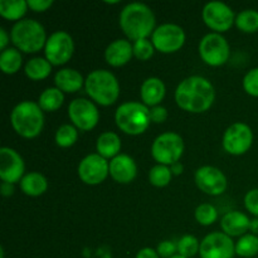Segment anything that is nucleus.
I'll return each instance as SVG.
<instances>
[{"mask_svg": "<svg viewBox=\"0 0 258 258\" xmlns=\"http://www.w3.org/2000/svg\"><path fill=\"white\" fill-rule=\"evenodd\" d=\"M216 92L207 78L191 76L179 83L175 91V101L183 110L189 112H203L213 103Z\"/></svg>", "mask_w": 258, "mask_h": 258, "instance_id": "f257e3e1", "label": "nucleus"}, {"mask_svg": "<svg viewBox=\"0 0 258 258\" xmlns=\"http://www.w3.org/2000/svg\"><path fill=\"white\" fill-rule=\"evenodd\" d=\"M120 25L123 33L136 42L151 34L155 27V15L148 5L130 3L121 10Z\"/></svg>", "mask_w": 258, "mask_h": 258, "instance_id": "f03ea898", "label": "nucleus"}, {"mask_svg": "<svg viewBox=\"0 0 258 258\" xmlns=\"http://www.w3.org/2000/svg\"><path fill=\"white\" fill-rule=\"evenodd\" d=\"M12 125L14 130L23 138H35L39 135L44 125L43 111L38 103L23 101L12 111Z\"/></svg>", "mask_w": 258, "mask_h": 258, "instance_id": "7ed1b4c3", "label": "nucleus"}, {"mask_svg": "<svg viewBox=\"0 0 258 258\" xmlns=\"http://www.w3.org/2000/svg\"><path fill=\"white\" fill-rule=\"evenodd\" d=\"M86 91L92 100L103 106L112 105L120 93L117 78L106 70H96L87 76L85 81Z\"/></svg>", "mask_w": 258, "mask_h": 258, "instance_id": "20e7f679", "label": "nucleus"}, {"mask_svg": "<svg viewBox=\"0 0 258 258\" xmlns=\"http://www.w3.org/2000/svg\"><path fill=\"white\" fill-rule=\"evenodd\" d=\"M12 42L25 53H34L47 43L45 30L39 22L34 19H20L13 25Z\"/></svg>", "mask_w": 258, "mask_h": 258, "instance_id": "39448f33", "label": "nucleus"}, {"mask_svg": "<svg viewBox=\"0 0 258 258\" xmlns=\"http://www.w3.org/2000/svg\"><path fill=\"white\" fill-rule=\"evenodd\" d=\"M115 120L118 127L128 135H139L150 123V110L140 102H125L116 110Z\"/></svg>", "mask_w": 258, "mask_h": 258, "instance_id": "423d86ee", "label": "nucleus"}, {"mask_svg": "<svg viewBox=\"0 0 258 258\" xmlns=\"http://www.w3.org/2000/svg\"><path fill=\"white\" fill-rule=\"evenodd\" d=\"M184 151V141L175 133H164L154 140L151 154L159 164L173 165L178 163Z\"/></svg>", "mask_w": 258, "mask_h": 258, "instance_id": "0eeeda50", "label": "nucleus"}, {"mask_svg": "<svg viewBox=\"0 0 258 258\" xmlns=\"http://www.w3.org/2000/svg\"><path fill=\"white\" fill-rule=\"evenodd\" d=\"M199 54L209 66H221L229 58V45L219 33H208L199 43Z\"/></svg>", "mask_w": 258, "mask_h": 258, "instance_id": "6e6552de", "label": "nucleus"}, {"mask_svg": "<svg viewBox=\"0 0 258 258\" xmlns=\"http://www.w3.org/2000/svg\"><path fill=\"white\" fill-rule=\"evenodd\" d=\"M75 50V43L67 32L58 30L50 34L45 43V57L50 64L59 66L70 60Z\"/></svg>", "mask_w": 258, "mask_h": 258, "instance_id": "1a4fd4ad", "label": "nucleus"}, {"mask_svg": "<svg viewBox=\"0 0 258 258\" xmlns=\"http://www.w3.org/2000/svg\"><path fill=\"white\" fill-rule=\"evenodd\" d=\"M199 254L201 258H233L236 246L228 234L213 232L202 241Z\"/></svg>", "mask_w": 258, "mask_h": 258, "instance_id": "9d476101", "label": "nucleus"}, {"mask_svg": "<svg viewBox=\"0 0 258 258\" xmlns=\"http://www.w3.org/2000/svg\"><path fill=\"white\" fill-rule=\"evenodd\" d=\"M185 42V33L178 24H161L153 33V44L158 50L164 53L175 52L180 49Z\"/></svg>", "mask_w": 258, "mask_h": 258, "instance_id": "9b49d317", "label": "nucleus"}, {"mask_svg": "<svg viewBox=\"0 0 258 258\" xmlns=\"http://www.w3.org/2000/svg\"><path fill=\"white\" fill-rule=\"evenodd\" d=\"M253 133L246 123L236 122L229 126L223 136V148L233 155L244 154L252 145Z\"/></svg>", "mask_w": 258, "mask_h": 258, "instance_id": "f8f14e48", "label": "nucleus"}, {"mask_svg": "<svg viewBox=\"0 0 258 258\" xmlns=\"http://www.w3.org/2000/svg\"><path fill=\"white\" fill-rule=\"evenodd\" d=\"M68 115L71 121L81 130H91L96 126L100 118L95 103L86 98H76L68 106Z\"/></svg>", "mask_w": 258, "mask_h": 258, "instance_id": "ddd939ff", "label": "nucleus"}, {"mask_svg": "<svg viewBox=\"0 0 258 258\" xmlns=\"http://www.w3.org/2000/svg\"><path fill=\"white\" fill-rule=\"evenodd\" d=\"M108 173H110V163H107V160L100 154H90L83 158L78 165V175L81 180L91 185L105 180Z\"/></svg>", "mask_w": 258, "mask_h": 258, "instance_id": "4468645a", "label": "nucleus"}, {"mask_svg": "<svg viewBox=\"0 0 258 258\" xmlns=\"http://www.w3.org/2000/svg\"><path fill=\"white\" fill-rule=\"evenodd\" d=\"M203 20L217 32H226L236 22L233 10L222 2L207 3L203 9Z\"/></svg>", "mask_w": 258, "mask_h": 258, "instance_id": "2eb2a0df", "label": "nucleus"}, {"mask_svg": "<svg viewBox=\"0 0 258 258\" xmlns=\"http://www.w3.org/2000/svg\"><path fill=\"white\" fill-rule=\"evenodd\" d=\"M196 183L202 191L219 196L227 189V178L214 166H202L196 171Z\"/></svg>", "mask_w": 258, "mask_h": 258, "instance_id": "dca6fc26", "label": "nucleus"}, {"mask_svg": "<svg viewBox=\"0 0 258 258\" xmlns=\"http://www.w3.org/2000/svg\"><path fill=\"white\" fill-rule=\"evenodd\" d=\"M24 168L22 156L14 149H0V178L3 179V181L10 184L17 183L22 178Z\"/></svg>", "mask_w": 258, "mask_h": 258, "instance_id": "f3484780", "label": "nucleus"}, {"mask_svg": "<svg viewBox=\"0 0 258 258\" xmlns=\"http://www.w3.org/2000/svg\"><path fill=\"white\" fill-rule=\"evenodd\" d=\"M136 164L126 154H118L110 161V174L118 183H130L136 176Z\"/></svg>", "mask_w": 258, "mask_h": 258, "instance_id": "a211bd4d", "label": "nucleus"}, {"mask_svg": "<svg viewBox=\"0 0 258 258\" xmlns=\"http://www.w3.org/2000/svg\"><path fill=\"white\" fill-rule=\"evenodd\" d=\"M134 54V47L128 40L116 39L106 48L105 58L108 64L118 67L130 60Z\"/></svg>", "mask_w": 258, "mask_h": 258, "instance_id": "6ab92c4d", "label": "nucleus"}, {"mask_svg": "<svg viewBox=\"0 0 258 258\" xmlns=\"http://www.w3.org/2000/svg\"><path fill=\"white\" fill-rule=\"evenodd\" d=\"M249 224H251V221H249L248 217L238 211L228 212V213L224 214L221 221L222 229L229 237L243 234L244 232L249 229Z\"/></svg>", "mask_w": 258, "mask_h": 258, "instance_id": "aec40b11", "label": "nucleus"}, {"mask_svg": "<svg viewBox=\"0 0 258 258\" xmlns=\"http://www.w3.org/2000/svg\"><path fill=\"white\" fill-rule=\"evenodd\" d=\"M141 98L145 105L156 106L165 96V85L158 77H150L141 85Z\"/></svg>", "mask_w": 258, "mask_h": 258, "instance_id": "412c9836", "label": "nucleus"}, {"mask_svg": "<svg viewBox=\"0 0 258 258\" xmlns=\"http://www.w3.org/2000/svg\"><path fill=\"white\" fill-rule=\"evenodd\" d=\"M54 82L62 92H76L82 87L83 77L78 71L64 68L55 73Z\"/></svg>", "mask_w": 258, "mask_h": 258, "instance_id": "4be33fe9", "label": "nucleus"}, {"mask_svg": "<svg viewBox=\"0 0 258 258\" xmlns=\"http://www.w3.org/2000/svg\"><path fill=\"white\" fill-rule=\"evenodd\" d=\"M121 149V140L117 134L107 133L101 134L97 140V151L102 158H115L118 155V151Z\"/></svg>", "mask_w": 258, "mask_h": 258, "instance_id": "5701e85b", "label": "nucleus"}, {"mask_svg": "<svg viewBox=\"0 0 258 258\" xmlns=\"http://www.w3.org/2000/svg\"><path fill=\"white\" fill-rule=\"evenodd\" d=\"M20 188L27 196L37 197L44 193L48 188L47 179L39 173H28L20 180Z\"/></svg>", "mask_w": 258, "mask_h": 258, "instance_id": "b1692460", "label": "nucleus"}, {"mask_svg": "<svg viewBox=\"0 0 258 258\" xmlns=\"http://www.w3.org/2000/svg\"><path fill=\"white\" fill-rule=\"evenodd\" d=\"M64 96L63 92L57 87H50L43 91L42 95L39 96V103L40 108L44 111H55L62 106Z\"/></svg>", "mask_w": 258, "mask_h": 258, "instance_id": "393cba45", "label": "nucleus"}, {"mask_svg": "<svg viewBox=\"0 0 258 258\" xmlns=\"http://www.w3.org/2000/svg\"><path fill=\"white\" fill-rule=\"evenodd\" d=\"M28 2L25 0H0V14L10 20L20 19L25 14Z\"/></svg>", "mask_w": 258, "mask_h": 258, "instance_id": "a878e982", "label": "nucleus"}, {"mask_svg": "<svg viewBox=\"0 0 258 258\" xmlns=\"http://www.w3.org/2000/svg\"><path fill=\"white\" fill-rule=\"evenodd\" d=\"M22 54L17 48H7L0 54V68L4 73H15L22 66Z\"/></svg>", "mask_w": 258, "mask_h": 258, "instance_id": "bb28decb", "label": "nucleus"}, {"mask_svg": "<svg viewBox=\"0 0 258 258\" xmlns=\"http://www.w3.org/2000/svg\"><path fill=\"white\" fill-rule=\"evenodd\" d=\"M52 71V64L49 60L44 59L42 57H35L33 59L28 60L25 64V73L32 80H43L47 77Z\"/></svg>", "mask_w": 258, "mask_h": 258, "instance_id": "cd10ccee", "label": "nucleus"}, {"mask_svg": "<svg viewBox=\"0 0 258 258\" xmlns=\"http://www.w3.org/2000/svg\"><path fill=\"white\" fill-rule=\"evenodd\" d=\"M236 253L241 257H253L258 253V237L256 234H244L236 243Z\"/></svg>", "mask_w": 258, "mask_h": 258, "instance_id": "c85d7f7f", "label": "nucleus"}, {"mask_svg": "<svg viewBox=\"0 0 258 258\" xmlns=\"http://www.w3.org/2000/svg\"><path fill=\"white\" fill-rule=\"evenodd\" d=\"M237 27L246 33H253L258 30V12L253 9L242 10L236 18Z\"/></svg>", "mask_w": 258, "mask_h": 258, "instance_id": "c756f323", "label": "nucleus"}, {"mask_svg": "<svg viewBox=\"0 0 258 258\" xmlns=\"http://www.w3.org/2000/svg\"><path fill=\"white\" fill-rule=\"evenodd\" d=\"M171 179V170L166 165L158 164L153 166L149 173V180L155 186H165L168 185Z\"/></svg>", "mask_w": 258, "mask_h": 258, "instance_id": "7c9ffc66", "label": "nucleus"}, {"mask_svg": "<svg viewBox=\"0 0 258 258\" xmlns=\"http://www.w3.org/2000/svg\"><path fill=\"white\" fill-rule=\"evenodd\" d=\"M77 136L78 134L75 126L66 123V125L60 126L57 133H55V143L62 146V148H68V146L73 145L76 143Z\"/></svg>", "mask_w": 258, "mask_h": 258, "instance_id": "2f4dec72", "label": "nucleus"}, {"mask_svg": "<svg viewBox=\"0 0 258 258\" xmlns=\"http://www.w3.org/2000/svg\"><path fill=\"white\" fill-rule=\"evenodd\" d=\"M199 248H201V243L196 237L190 234L181 237L178 242V253L185 258L196 256L197 252H199Z\"/></svg>", "mask_w": 258, "mask_h": 258, "instance_id": "473e14b6", "label": "nucleus"}, {"mask_svg": "<svg viewBox=\"0 0 258 258\" xmlns=\"http://www.w3.org/2000/svg\"><path fill=\"white\" fill-rule=\"evenodd\" d=\"M218 217V212L214 208L212 204L204 203L201 204L198 208L196 209V218L203 226H209V224L214 223Z\"/></svg>", "mask_w": 258, "mask_h": 258, "instance_id": "72a5a7b5", "label": "nucleus"}, {"mask_svg": "<svg viewBox=\"0 0 258 258\" xmlns=\"http://www.w3.org/2000/svg\"><path fill=\"white\" fill-rule=\"evenodd\" d=\"M134 55L140 60H146L154 54V44L149 39H139L134 43Z\"/></svg>", "mask_w": 258, "mask_h": 258, "instance_id": "f704fd0d", "label": "nucleus"}, {"mask_svg": "<svg viewBox=\"0 0 258 258\" xmlns=\"http://www.w3.org/2000/svg\"><path fill=\"white\" fill-rule=\"evenodd\" d=\"M243 87L247 93L258 97V68H253L244 76Z\"/></svg>", "mask_w": 258, "mask_h": 258, "instance_id": "c9c22d12", "label": "nucleus"}, {"mask_svg": "<svg viewBox=\"0 0 258 258\" xmlns=\"http://www.w3.org/2000/svg\"><path fill=\"white\" fill-rule=\"evenodd\" d=\"M156 252L161 258H170L175 256V252H178V244L173 243L171 241H163L159 243Z\"/></svg>", "mask_w": 258, "mask_h": 258, "instance_id": "e433bc0d", "label": "nucleus"}, {"mask_svg": "<svg viewBox=\"0 0 258 258\" xmlns=\"http://www.w3.org/2000/svg\"><path fill=\"white\" fill-rule=\"evenodd\" d=\"M244 206L252 214L258 217V189H252L246 194Z\"/></svg>", "mask_w": 258, "mask_h": 258, "instance_id": "4c0bfd02", "label": "nucleus"}, {"mask_svg": "<svg viewBox=\"0 0 258 258\" xmlns=\"http://www.w3.org/2000/svg\"><path fill=\"white\" fill-rule=\"evenodd\" d=\"M166 117H168V111L163 106H154L150 110V120L153 122H164L166 120Z\"/></svg>", "mask_w": 258, "mask_h": 258, "instance_id": "58836bf2", "label": "nucleus"}, {"mask_svg": "<svg viewBox=\"0 0 258 258\" xmlns=\"http://www.w3.org/2000/svg\"><path fill=\"white\" fill-rule=\"evenodd\" d=\"M52 4V0H28V7H30L35 12H44Z\"/></svg>", "mask_w": 258, "mask_h": 258, "instance_id": "ea45409f", "label": "nucleus"}, {"mask_svg": "<svg viewBox=\"0 0 258 258\" xmlns=\"http://www.w3.org/2000/svg\"><path fill=\"white\" fill-rule=\"evenodd\" d=\"M136 258H160V256H159L158 252H156L155 249L146 247V248L140 249V251L138 252Z\"/></svg>", "mask_w": 258, "mask_h": 258, "instance_id": "a19ab883", "label": "nucleus"}, {"mask_svg": "<svg viewBox=\"0 0 258 258\" xmlns=\"http://www.w3.org/2000/svg\"><path fill=\"white\" fill-rule=\"evenodd\" d=\"M13 193H14V186H13V184L7 183V181H3V184H2V194H3V196L8 197V196H12Z\"/></svg>", "mask_w": 258, "mask_h": 258, "instance_id": "79ce46f5", "label": "nucleus"}, {"mask_svg": "<svg viewBox=\"0 0 258 258\" xmlns=\"http://www.w3.org/2000/svg\"><path fill=\"white\" fill-rule=\"evenodd\" d=\"M8 42H9V38H8V34L7 32H5L4 28H0V48H2L3 50L7 49V44Z\"/></svg>", "mask_w": 258, "mask_h": 258, "instance_id": "37998d69", "label": "nucleus"}, {"mask_svg": "<svg viewBox=\"0 0 258 258\" xmlns=\"http://www.w3.org/2000/svg\"><path fill=\"white\" fill-rule=\"evenodd\" d=\"M171 173H174V174H176V175H178V174H180L181 171H183V165H181L180 163H175V164H173V165H171Z\"/></svg>", "mask_w": 258, "mask_h": 258, "instance_id": "c03bdc74", "label": "nucleus"}, {"mask_svg": "<svg viewBox=\"0 0 258 258\" xmlns=\"http://www.w3.org/2000/svg\"><path fill=\"white\" fill-rule=\"evenodd\" d=\"M249 229L253 234H258V218L252 219L251 224H249Z\"/></svg>", "mask_w": 258, "mask_h": 258, "instance_id": "a18cd8bd", "label": "nucleus"}, {"mask_svg": "<svg viewBox=\"0 0 258 258\" xmlns=\"http://www.w3.org/2000/svg\"><path fill=\"white\" fill-rule=\"evenodd\" d=\"M170 258H185V257L180 256V254H175V256H173V257H170Z\"/></svg>", "mask_w": 258, "mask_h": 258, "instance_id": "49530a36", "label": "nucleus"}]
</instances>
